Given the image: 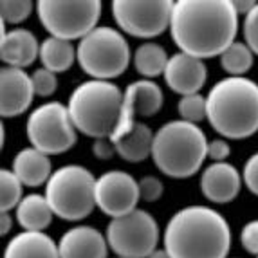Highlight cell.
Listing matches in <instances>:
<instances>
[{
    "label": "cell",
    "instance_id": "cell-1",
    "mask_svg": "<svg viewBox=\"0 0 258 258\" xmlns=\"http://www.w3.org/2000/svg\"><path fill=\"white\" fill-rule=\"evenodd\" d=\"M170 33L184 54L199 60L215 58L235 42L238 13L233 0H177Z\"/></svg>",
    "mask_w": 258,
    "mask_h": 258
},
{
    "label": "cell",
    "instance_id": "cell-2",
    "mask_svg": "<svg viewBox=\"0 0 258 258\" xmlns=\"http://www.w3.org/2000/svg\"><path fill=\"white\" fill-rule=\"evenodd\" d=\"M163 242L172 258H228L231 228L213 208L186 206L168 220Z\"/></svg>",
    "mask_w": 258,
    "mask_h": 258
},
{
    "label": "cell",
    "instance_id": "cell-3",
    "mask_svg": "<svg viewBox=\"0 0 258 258\" xmlns=\"http://www.w3.org/2000/svg\"><path fill=\"white\" fill-rule=\"evenodd\" d=\"M211 128L228 139H245L258 132V83L245 76L217 82L206 96Z\"/></svg>",
    "mask_w": 258,
    "mask_h": 258
},
{
    "label": "cell",
    "instance_id": "cell-4",
    "mask_svg": "<svg viewBox=\"0 0 258 258\" xmlns=\"http://www.w3.org/2000/svg\"><path fill=\"white\" fill-rule=\"evenodd\" d=\"M206 134L194 123L168 121L154 136L152 161L159 172L172 179H186L201 170L208 157Z\"/></svg>",
    "mask_w": 258,
    "mask_h": 258
},
{
    "label": "cell",
    "instance_id": "cell-5",
    "mask_svg": "<svg viewBox=\"0 0 258 258\" xmlns=\"http://www.w3.org/2000/svg\"><path fill=\"white\" fill-rule=\"evenodd\" d=\"M123 107V92L112 82L89 80L71 92L69 108L71 119L78 132L87 138L105 139L116 128Z\"/></svg>",
    "mask_w": 258,
    "mask_h": 258
},
{
    "label": "cell",
    "instance_id": "cell-6",
    "mask_svg": "<svg viewBox=\"0 0 258 258\" xmlns=\"http://www.w3.org/2000/svg\"><path fill=\"white\" fill-rule=\"evenodd\" d=\"M96 179L91 170L80 164H65L52 172L45 184V199L54 215L78 222L96 208Z\"/></svg>",
    "mask_w": 258,
    "mask_h": 258
},
{
    "label": "cell",
    "instance_id": "cell-7",
    "mask_svg": "<svg viewBox=\"0 0 258 258\" xmlns=\"http://www.w3.org/2000/svg\"><path fill=\"white\" fill-rule=\"evenodd\" d=\"M76 58L82 71L92 80L110 82L128 69L134 54L121 31L98 26L78 42Z\"/></svg>",
    "mask_w": 258,
    "mask_h": 258
},
{
    "label": "cell",
    "instance_id": "cell-8",
    "mask_svg": "<svg viewBox=\"0 0 258 258\" xmlns=\"http://www.w3.org/2000/svg\"><path fill=\"white\" fill-rule=\"evenodd\" d=\"M99 0H38V20L54 38L74 40L85 38L98 27L101 17Z\"/></svg>",
    "mask_w": 258,
    "mask_h": 258
},
{
    "label": "cell",
    "instance_id": "cell-9",
    "mask_svg": "<svg viewBox=\"0 0 258 258\" xmlns=\"http://www.w3.org/2000/svg\"><path fill=\"white\" fill-rule=\"evenodd\" d=\"M31 147L47 155H60L76 145L78 130L67 105L47 101L31 112L26 125Z\"/></svg>",
    "mask_w": 258,
    "mask_h": 258
},
{
    "label": "cell",
    "instance_id": "cell-10",
    "mask_svg": "<svg viewBox=\"0 0 258 258\" xmlns=\"http://www.w3.org/2000/svg\"><path fill=\"white\" fill-rule=\"evenodd\" d=\"M108 247L117 258H148L159 242V224L145 210L117 219H110L107 226Z\"/></svg>",
    "mask_w": 258,
    "mask_h": 258
},
{
    "label": "cell",
    "instance_id": "cell-11",
    "mask_svg": "<svg viewBox=\"0 0 258 258\" xmlns=\"http://www.w3.org/2000/svg\"><path fill=\"white\" fill-rule=\"evenodd\" d=\"M175 2L172 0H114L112 18L134 38H155L170 29Z\"/></svg>",
    "mask_w": 258,
    "mask_h": 258
},
{
    "label": "cell",
    "instance_id": "cell-12",
    "mask_svg": "<svg viewBox=\"0 0 258 258\" xmlns=\"http://www.w3.org/2000/svg\"><path fill=\"white\" fill-rule=\"evenodd\" d=\"M139 181H136L128 172L110 170L96 181V206L110 219L128 215L138 210Z\"/></svg>",
    "mask_w": 258,
    "mask_h": 258
},
{
    "label": "cell",
    "instance_id": "cell-13",
    "mask_svg": "<svg viewBox=\"0 0 258 258\" xmlns=\"http://www.w3.org/2000/svg\"><path fill=\"white\" fill-rule=\"evenodd\" d=\"M164 96L161 87L152 80H138L132 82L123 92V107L116 128L110 134V141L116 145L125 138L136 125V117H150L161 110Z\"/></svg>",
    "mask_w": 258,
    "mask_h": 258
},
{
    "label": "cell",
    "instance_id": "cell-14",
    "mask_svg": "<svg viewBox=\"0 0 258 258\" xmlns=\"http://www.w3.org/2000/svg\"><path fill=\"white\" fill-rule=\"evenodd\" d=\"M33 80L24 69L2 67L0 71V114L2 117H17L33 103Z\"/></svg>",
    "mask_w": 258,
    "mask_h": 258
},
{
    "label": "cell",
    "instance_id": "cell-15",
    "mask_svg": "<svg viewBox=\"0 0 258 258\" xmlns=\"http://www.w3.org/2000/svg\"><path fill=\"white\" fill-rule=\"evenodd\" d=\"M163 76L168 89L182 98L201 92L208 80V71L203 60L184 52H175L170 56Z\"/></svg>",
    "mask_w": 258,
    "mask_h": 258
},
{
    "label": "cell",
    "instance_id": "cell-16",
    "mask_svg": "<svg viewBox=\"0 0 258 258\" xmlns=\"http://www.w3.org/2000/svg\"><path fill=\"white\" fill-rule=\"evenodd\" d=\"M242 188V175L229 163H211L201 175V191L215 204H226L237 199Z\"/></svg>",
    "mask_w": 258,
    "mask_h": 258
},
{
    "label": "cell",
    "instance_id": "cell-17",
    "mask_svg": "<svg viewBox=\"0 0 258 258\" xmlns=\"http://www.w3.org/2000/svg\"><path fill=\"white\" fill-rule=\"evenodd\" d=\"M108 242L92 226H76L61 235L58 242L60 258H108Z\"/></svg>",
    "mask_w": 258,
    "mask_h": 258
},
{
    "label": "cell",
    "instance_id": "cell-18",
    "mask_svg": "<svg viewBox=\"0 0 258 258\" xmlns=\"http://www.w3.org/2000/svg\"><path fill=\"white\" fill-rule=\"evenodd\" d=\"M40 56V43L29 29H11L0 35V60L6 67L26 69Z\"/></svg>",
    "mask_w": 258,
    "mask_h": 258
},
{
    "label": "cell",
    "instance_id": "cell-19",
    "mask_svg": "<svg viewBox=\"0 0 258 258\" xmlns=\"http://www.w3.org/2000/svg\"><path fill=\"white\" fill-rule=\"evenodd\" d=\"M13 172L24 186L38 188L42 184H47V181L51 179V159L47 154L33 147L22 148L13 157Z\"/></svg>",
    "mask_w": 258,
    "mask_h": 258
},
{
    "label": "cell",
    "instance_id": "cell-20",
    "mask_svg": "<svg viewBox=\"0 0 258 258\" xmlns=\"http://www.w3.org/2000/svg\"><path fill=\"white\" fill-rule=\"evenodd\" d=\"M4 258H60V251L43 231H22L8 242Z\"/></svg>",
    "mask_w": 258,
    "mask_h": 258
},
{
    "label": "cell",
    "instance_id": "cell-21",
    "mask_svg": "<svg viewBox=\"0 0 258 258\" xmlns=\"http://www.w3.org/2000/svg\"><path fill=\"white\" fill-rule=\"evenodd\" d=\"M52 217L54 211L49 206L45 195L31 194L17 206V222L24 231H43L51 226Z\"/></svg>",
    "mask_w": 258,
    "mask_h": 258
},
{
    "label": "cell",
    "instance_id": "cell-22",
    "mask_svg": "<svg viewBox=\"0 0 258 258\" xmlns=\"http://www.w3.org/2000/svg\"><path fill=\"white\" fill-rule=\"evenodd\" d=\"M154 136L152 128L141 121H136L134 128L126 134L125 138L117 141L116 154L121 159L128 161V163H141L147 157H152V147H154Z\"/></svg>",
    "mask_w": 258,
    "mask_h": 258
},
{
    "label": "cell",
    "instance_id": "cell-23",
    "mask_svg": "<svg viewBox=\"0 0 258 258\" xmlns=\"http://www.w3.org/2000/svg\"><path fill=\"white\" fill-rule=\"evenodd\" d=\"M38 58L42 61L43 69L51 71L54 74L69 71L74 61H78L76 47L73 45V42L54 38V36H49L40 43Z\"/></svg>",
    "mask_w": 258,
    "mask_h": 258
},
{
    "label": "cell",
    "instance_id": "cell-24",
    "mask_svg": "<svg viewBox=\"0 0 258 258\" xmlns=\"http://www.w3.org/2000/svg\"><path fill=\"white\" fill-rule=\"evenodd\" d=\"M134 67L145 80H152L164 74L170 56L166 54L163 45L155 42L141 43L134 52Z\"/></svg>",
    "mask_w": 258,
    "mask_h": 258
},
{
    "label": "cell",
    "instance_id": "cell-25",
    "mask_svg": "<svg viewBox=\"0 0 258 258\" xmlns=\"http://www.w3.org/2000/svg\"><path fill=\"white\" fill-rule=\"evenodd\" d=\"M254 61V52L247 47L245 42H233L226 51L220 54V65L229 76H244L251 71Z\"/></svg>",
    "mask_w": 258,
    "mask_h": 258
},
{
    "label": "cell",
    "instance_id": "cell-26",
    "mask_svg": "<svg viewBox=\"0 0 258 258\" xmlns=\"http://www.w3.org/2000/svg\"><path fill=\"white\" fill-rule=\"evenodd\" d=\"M22 181L15 175L13 170L2 168L0 172V208L2 211H11L20 204L22 197Z\"/></svg>",
    "mask_w": 258,
    "mask_h": 258
},
{
    "label": "cell",
    "instance_id": "cell-27",
    "mask_svg": "<svg viewBox=\"0 0 258 258\" xmlns=\"http://www.w3.org/2000/svg\"><path fill=\"white\" fill-rule=\"evenodd\" d=\"M177 112H179V116H181L182 121H188V123L197 125L199 121L206 119L208 116L206 98L201 92L191 96H182L179 99V103H177Z\"/></svg>",
    "mask_w": 258,
    "mask_h": 258
},
{
    "label": "cell",
    "instance_id": "cell-28",
    "mask_svg": "<svg viewBox=\"0 0 258 258\" xmlns=\"http://www.w3.org/2000/svg\"><path fill=\"white\" fill-rule=\"evenodd\" d=\"M33 8H36V4H33L31 0H2V2H0L2 24H4V26L22 24V22L31 17Z\"/></svg>",
    "mask_w": 258,
    "mask_h": 258
},
{
    "label": "cell",
    "instance_id": "cell-29",
    "mask_svg": "<svg viewBox=\"0 0 258 258\" xmlns=\"http://www.w3.org/2000/svg\"><path fill=\"white\" fill-rule=\"evenodd\" d=\"M31 80H33V87H35V94L40 98H49L56 92L58 89V78L54 73L43 69H36L35 73L31 74Z\"/></svg>",
    "mask_w": 258,
    "mask_h": 258
},
{
    "label": "cell",
    "instance_id": "cell-30",
    "mask_svg": "<svg viewBox=\"0 0 258 258\" xmlns=\"http://www.w3.org/2000/svg\"><path fill=\"white\" fill-rule=\"evenodd\" d=\"M164 186L163 182L154 175H145L143 179H139V195H141V201H147V203H155L163 197Z\"/></svg>",
    "mask_w": 258,
    "mask_h": 258
},
{
    "label": "cell",
    "instance_id": "cell-31",
    "mask_svg": "<svg viewBox=\"0 0 258 258\" xmlns=\"http://www.w3.org/2000/svg\"><path fill=\"white\" fill-rule=\"evenodd\" d=\"M244 40L247 47L258 54V2L244 18Z\"/></svg>",
    "mask_w": 258,
    "mask_h": 258
},
{
    "label": "cell",
    "instance_id": "cell-32",
    "mask_svg": "<svg viewBox=\"0 0 258 258\" xmlns=\"http://www.w3.org/2000/svg\"><path fill=\"white\" fill-rule=\"evenodd\" d=\"M240 242L247 253L258 256V220H249L242 228Z\"/></svg>",
    "mask_w": 258,
    "mask_h": 258
},
{
    "label": "cell",
    "instance_id": "cell-33",
    "mask_svg": "<svg viewBox=\"0 0 258 258\" xmlns=\"http://www.w3.org/2000/svg\"><path fill=\"white\" fill-rule=\"evenodd\" d=\"M245 188L249 189L251 194L258 197V152L253 154L244 164V173H242Z\"/></svg>",
    "mask_w": 258,
    "mask_h": 258
},
{
    "label": "cell",
    "instance_id": "cell-34",
    "mask_svg": "<svg viewBox=\"0 0 258 258\" xmlns=\"http://www.w3.org/2000/svg\"><path fill=\"white\" fill-rule=\"evenodd\" d=\"M229 154H231V147H229L228 141L213 139V141L208 143V157L213 163H224L229 157Z\"/></svg>",
    "mask_w": 258,
    "mask_h": 258
},
{
    "label": "cell",
    "instance_id": "cell-35",
    "mask_svg": "<svg viewBox=\"0 0 258 258\" xmlns=\"http://www.w3.org/2000/svg\"><path fill=\"white\" fill-rule=\"evenodd\" d=\"M92 154H94L98 159H110L112 155L116 154V147H114V143L108 138L96 139V141L92 143Z\"/></svg>",
    "mask_w": 258,
    "mask_h": 258
},
{
    "label": "cell",
    "instance_id": "cell-36",
    "mask_svg": "<svg viewBox=\"0 0 258 258\" xmlns=\"http://www.w3.org/2000/svg\"><path fill=\"white\" fill-rule=\"evenodd\" d=\"M13 229V217L9 215V211H2L0 213V235L4 237Z\"/></svg>",
    "mask_w": 258,
    "mask_h": 258
},
{
    "label": "cell",
    "instance_id": "cell-37",
    "mask_svg": "<svg viewBox=\"0 0 258 258\" xmlns=\"http://www.w3.org/2000/svg\"><path fill=\"white\" fill-rule=\"evenodd\" d=\"M233 6H235V9H237L238 15H242V13L247 15L251 9L256 6V2H245V0H244V2H242V0H240V2H235V0H233Z\"/></svg>",
    "mask_w": 258,
    "mask_h": 258
},
{
    "label": "cell",
    "instance_id": "cell-38",
    "mask_svg": "<svg viewBox=\"0 0 258 258\" xmlns=\"http://www.w3.org/2000/svg\"><path fill=\"white\" fill-rule=\"evenodd\" d=\"M148 258H172V256L166 253V249H155Z\"/></svg>",
    "mask_w": 258,
    "mask_h": 258
},
{
    "label": "cell",
    "instance_id": "cell-39",
    "mask_svg": "<svg viewBox=\"0 0 258 258\" xmlns=\"http://www.w3.org/2000/svg\"><path fill=\"white\" fill-rule=\"evenodd\" d=\"M256 258H258V256H256Z\"/></svg>",
    "mask_w": 258,
    "mask_h": 258
}]
</instances>
